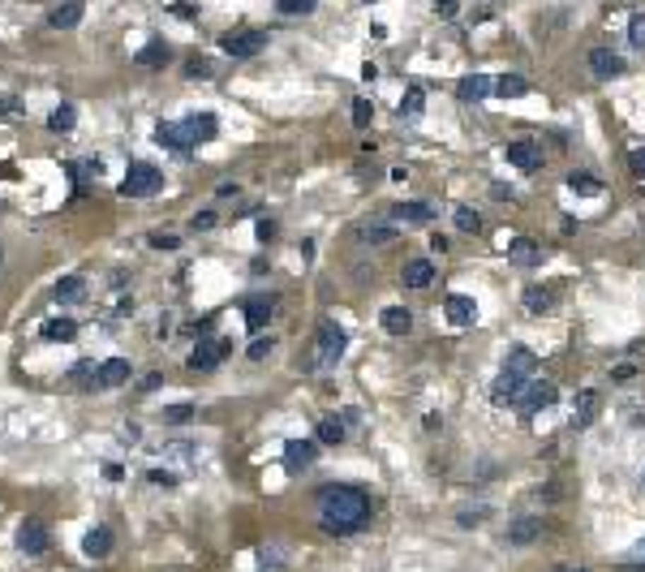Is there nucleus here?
Returning <instances> with one entry per match:
<instances>
[{
  "label": "nucleus",
  "instance_id": "f257e3e1",
  "mask_svg": "<svg viewBox=\"0 0 645 572\" xmlns=\"http://www.w3.org/2000/svg\"><path fill=\"white\" fill-rule=\"evenodd\" d=\"M318 525L344 538L370 525V495L361 486H327L318 495Z\"/></svg>",
  "mask_w": 645,
  "mask_h": 572
},
{
  "label": "nucleus",
  "instance_id": "f03ea898",
  "mask_svg": "<svg viewBox=\"0 0 645 572\" xmlns=\"http://www.w3.org/2000/svg\"><path fill=\"white\" fill-rule=\"evenodd\" d=\"M344 344H349L344 327H336L332 319H322L318 332H314V366H336V361L344 357Z\"/></svg>",
  "mask_w": 645,
  "mask_h": 572
},
{
  "label": "nucleus",
  "instance_id": "7ed1b4c3",
  "mask_svg": "<svg viewBox=\"0 0 645 572\" xmlns=\"http://www.w3.org/2000/svg\"><path fill=\"white\" fill-rule=\"evenodd\" d=\"M159 189H164V173H159L155 164H134L129 177L121 181V194H125V198H151V194H159Z\"/></svg>",
  "mask_w": 645,
  "mask_h": 572
},
{
  "label": "nucleus",
  "instance_id": "20e7f679",
  "mask_svg": "<svg viewBox=\"0 0 645 572\" xmlns=\"http://www.w3.org/2000/svg\"><path fill=\"white\" fill-rule=\"evenodd\" d=\"M155 142L168 146V151H177V155H190V151L198 146L190 121H181V125H177V121H159V125H155Z\"/></svg>",
  "mask_w": 645,
  "mask_h": 572
},
{
  "label": "nucleus",
  "instance_id": "39448f33",
  "mask_svg": "<svg viewBox=\"0 0 645 572\" xmlns=\"http://www.w3.org/2000/svg\"><path fill=\"white\" fill-rule=\"evenodd\" d=\"M508 164L512 168H521V173H538L542 168V146H538L533 138H516V142H508Z\"/></svg>",
  "mask_w": 645,
  "mask_h": 572
},
{
  "label": "nucleus",
  "instance_id": "423d86ee",
  "mask_svg": "<svg viewBox=\"0 0 645 572\" xmlns=\"http://www.w3.org/2000/svg\"><path fill=\"white\" fill-rule=\"evenodd\" d=\"M220 47L228 52V57H237V61H250V57H258V52L267 47V35H258V30H237V35H224Z\"/></svg>",
  "mask_w": 645,
  "mask_h": 572
},
{
  "label": "nucleus",
  "instance_id": "0eeeda50",
  "mask_svg": "<svg viewBox=\"0 0 645 572\" xmlns=\"http://www.w3.org/2000/svg\"><path fill=\"white\" fill-rule=\"evenodd\" d=\"M228 349H233V340H202V344L190 353V370H215V366L228 357Z\"/></svg>",
  "mask_w": 645,
  "mask_h": 572
},
{
  "label": "nucleus",
  "instance_id": "6e6552de",
  "mask_svg": "<svg viewBox=\"0 0 645 572\" xmlns=\"http://www.w3.org/2000/svg\"><path fill=\"white\" fill-rule=\"evenodd\" d=\"M47 547H52V534H47L43 521H26V525L18 530V551H22V555L35 559V555H43Z\"/></svg>",
  "mask_w": 645,
  "mask_h": 572
},
{
  "label": "nucleus",
  "instance_id": "1a4fd4ad",
  "mask_svg": "<svg viewBox=\"0 0 645 572\" xmlns=\"http://www.w3.org/2000/svg\"><path fill=\"white\" fill-rule=\"evenodd\" d=\"M443 310H448V323H452V327H473V323H477V305H473V297H465V293H448Z\"/></svg>",
  "mask_w": 645,
  "mask_h": 572
},
{
  "label": "nucleus",
  "instance_id": "9d476101",
  "mask_svg": "<svg viewBox=\"0 0 645 572\" xmlns=\"http://www.w3.org/2000/svg\"><path fill=\"white\" fill-rule=\"evenodd\" d=\"M551 400H555V383H551V379H529V387L521 392L516 404H521L525 413H538V409H547Z\"/></svg>",
  "mask_w": 645,
  "mask_h": 572
},
{
  "label": "nucleus",
  "instance_id": "9b49d317",
  "mask_svg": "<svg viewBox=\"0 0 645 572\" xmlns=\"http://www.w3.org/2000/svg\"><path fill=\"white\" fill-rule=\"evenodd\" d=\"M400 284L405 288H430L435 284V263H430V258H409L400 267Z\"/></svg>",
  "mask_w": 645,
  "mask_h": 572
},
{
  "label": "nucleus",
  "instance_id": "f8f14e48",
  "mask_svg": "<svg viewBox=\"0 0 645 572\" xmlns=\"http://www.w3.org/2000/svg\"><path fill=\"white\" fill-rule=\"evenodd\" d=\"M589 69H594V78H620L624 74V57L620 52H611V47H594L589 52Z\"/></svg>",
  "mask_w": 645,
  "mask_h": 572
},
{
  "label": "nucleus",
  "instance_id": "ddd939ff",
  "mask_svg": "<svg viewBox=\"0 0 645 572\" xmlns=\"http://www.w3.org/2000/svg\"><path fill=\"white\" fill-rule=\"evenodd\" d=\"M542 538V516H516L508 525V547H529Z\"/></svg>",
  "mask_w": 645,
  "mask_h": 572
},
{
  "label": "nucleus",
  "instance_id": "4468645a",
  "mask_svg": "<svg viewBox=\"0 0 645 572\" xmlns=\"http://www.w3.org/2000/svg\"><path fill=\"white\" fill-rule=\"evenodd\" d=\"M82 13H86V0H65V5H57L47 13V26L52 30H74L82 22Z\"/></svg>",
  "mask_w": 645,
  "mask_h": 572
},
{
  "label": "nucleus",
  "instance_id": "2eb2a0df",
  "mask_svg": "<svg viewBox=\"0 0 645 572\" xmlns=\"http://www.w3.org/2000/svg\"><path fill=\"white\" fill-rule=\"evenodd\" d=\"M594 418H598V392H594V387H581L576 400H572V426L581 431V426H589Z\"/></svg>",
  "mask_w": 645,
  "mask_h": 572
},
{
  "label": "nucleus",
  "instance_id": "dca6fc26",
  "mask_svg": "<svg viewBox=\"0 0 645 572\" xmlns=\"http://www.w3.org/2000/svg\"><path fill=\"white\" fill-rule=\"evenodd\" d=\"M435 220V206L430 202H396L392 206V224H430Z\"/></svg>",
  "mask_w": 645,
  "mask_h": 572
},
{
  "label": "nucleus",
  "instance_id": "f3484780",
  "mask_svg": "<svg viewBox=\"0 0 645 572\" xmlns=\"http://www.w3.org/2000/svg\"><path fill=\"white\" fill-rule=\"evenodd\" d=\"M314 443L310 439H293V443H284V469L289 474H297V469H310V465H314Z\"/></svg>",
  "mask_w": 645,
  "mask_h": 572
},
{
  "label": "nucleus",
  "instance_id": "a211bd4d",
  "mask_svg": "<svg viewBox=\"0 0 645 572\" xmlns=\"http://www.w3.org/2000/svg\"><path fill=\"white\" fill-rule=\"evenodd\" d=\"M504 370H512V375H521V379H538V357H533L525 344H516V349H508V357H504Z\"/></svg>",
  "mask_w": 645,
  "mask_h": 572
},
{
  "label": "nucleus",
  "instance_id": "6ab92c4d",
  "mask_svg": "<svg viewBox=\"0 0 645 572\" xmlns=\"http://www.w3.org/2000/svg\"><path fill=\"white\" fill-rule=\"evenodd\" d=\"M491 91H495V82H491L487 74H469V78H460L456 99H460V103H477V99H487Z\"/></svg>",
  "mask_w": 645,
  "mask_h": 572
},
{
  "label": "nucleus",
  "instance_id": "aec40b11",
  "mask_svg": "<svg viewBox=\"0 0 645 572\" xmlns=\"http://www.w3.org/2000/svg\"><path fill=\"white\" fill-rule=\"evenodd\" d=\"M82 555H86V559H108V555H112V530L95 525V530L82 538Z\"/></svg>",
  "mask_w": 645,
  "mask_h": 572
},
{
  "label": "nucleus",
  "instance_id": "412c9836",
  "mask_svg": "<svg viewBox=\"0 0 645 572\" xmlns=\"http://www.w3.org/2000/svg\"><path fill=\"white\" fill-rule=\"evenodd\" d=\"M129 379V361L125 357H108V361H99V375H95V383L99 387H121Z\"/></svg>",
  "mask_w": 645,
  "mask_h": 572
},
{
  "label": "nucleus",
  "instance_id": "4be33fe9",
  "mask_svg": "<svg viewBox=\"0 0 645 572\" xmlns=\"http://www.w3.org/2000/svg\"><path fill=\"white\" fill-rule=\"evenodd\" d=\"M276 315V297H250L245 301V327L250 332H262V323Z\"/></svg>",
  "mask_w": 645,
  "mask_h": 572
},
{
  "label": "nucleus",
  "instance_id": "5701e85b",
  "mask_svg": "<svg viewBox=\"0 0 645 572\" xmlns=\"http://www.w3.org/2000/svg\"><path fill=\"white\" fill-rule=\"evenodd\" d=\"M508 258H512L516 267H533L538 258H542V245L529 241V237H516V241H508Z\"/></svg>",
  "mask_w": 645,
  "mask_h": 572
},
{
  "label": "nucleus",
  "instance_id": "b1692460",
  "mask_svg": "<svg viewBox=\"0 0 645 572\" xmlns=\"http://www.w3.org/2000/svg\"><path fill=\"white\" fill-rule=\"evenodd\" d=\"M409 327H413V315H409L405 305H388V310H383V332H388V336H405Z\"/></svg>",
  "mask_w": 645,
  "mask_h": 572
},
{
  "label": "nucleus",
  "instance_id": "393cba45",
  "mask_svg": "<svg viewBox=\"0 0 645 572\" xmlns=\"http://www.w3.org/2000/svg\"><path fill=\"white\" fill-rule=\"evenodd\" d=\"M551 305H555V288H542V284L525 288V310H529V315H547Z\"/></svg>",
  "mask_w": 645,
  "mask_h": 572
},
{
  "label": "nucleus",
  "instance_id": "a878e982",
  "mask_svg": "<svg viewBox=\"0 0 645 572\" xmlns=\"http://www.w3.org/2000/svg\"><path fill=\"white\" fill-rule=\"evenodd\" d=\"M422 108H426V91H422V86H409V91H405V103H400V121H417Z\"/></svg>",
  "mask_w": 645,
  "mask_h": 572
},
{
  "label": "nucleus",
  "instance_id": "bb28decb",
  "mask_svg": "<svg viewBox=\"0 0 645 572\" xmlns=\"http://www.w3.org/2000/svg\"><path fill=\"white\" fill-rule=\"evenodd\" d=\"M39 332H43V340H74V336H78V323H74V319H47Z\"/></svg>",
  "mask_w": 645,
  "mask_h": 572
},
{
  "label": "nucleus",
  "instance_id": "cd10ccee",
  "mask_svg": "<svg viewBox=\"0 0 645 572\" xmlns=\"http://www.w3.org/2000/svg\"><path fill=\"white\" fill-rule=\"evenodd\" d=\"M357 237H361L366 245H388V241H396V224H366Z\"/></svg>",
  "mask_w": 645,
  "mask_h": 572
},
{
  "label": "nucleus",
  "instance_id": "c85d7f7f",
  "mask_svg": "<svg viewBox=\"0 0 645 572\" xmlns=\"http://www.w3.org/2000/svg\"><path fill=\"white\" fill-rule=\"evenodd\" d=\"M52 293H57V301H78V297L86 293V280H82V276H65Z\"/></svg>",
  "mask_w": 645,
  "mask_h": 572
},
{
  "label": "nucleus",
  "instance_id": "c756f323",
  "mask_svg": "<svg viewBox=\"0 0 645 572\" xmlns=\"http://www.w3.org/2000/svg\"><path fill=\"white\" fill-rule=\"evenodd\" d=\"M164 61H168V43H159V39H155V43H146V47L138 52V65H146V69L164 65Z\"/></svg>",
  "mask_w": 645,
  "mask_h": 572
},
{
  "label": "nucleus",
  "instance_id": "7c9ffc66",
  "mask_svg": "<svg viewBox=\"0 0 645 572\" xmlns=\"http://www.w3.org/2000/svg\"><path fill=\"white\" fill-rule=\"evenodd\" d=\"M344 426H349L344 418H322V422H318V443H340V439H344Z\"/></svg>",
  "mask_w": 645,
  "mask_h": 572
},
{
  "label": "nucleus",
  "instance_id": "2f4dec72",
  "mask_svg": "<svg viewBox=\"0 0 645 572\" xmlns=\"http://www.w3.org/2000/svg\"><path fill=\"white\" fill-rule=\"evenodd\" d=\"M529 91V82L521 78V74H504L499 82H495V95H504V99H516V95H525Z\"/></svg>",
  "mask_w": 645,
  "mask_h": 572
},
{
  "label": "nucleus",
  "instance_id": "473e14b6",
  "mask_svg": "<svg viewBox=\"0 0 645 572\" xmlns=\"http://www.w3.org/2000/svg\"><path fill=\"white\" fill-rule=\"evenodd\" d=\"M190 129H194V138H198V142H207V138H215L220 121H215L211 112H198V117H190Z\"/></svg>",
  "mask_w": 645,
  "mask_h": 572
},
{
  "label": "nucleus",
  "instance_id": "72a5a7b5",
  "mask_svg": "<svg viewBox=\"0 0 645 572\" xmlns=\"http://www.w3.org/2000/svg\"><path fill=\"white\" fill-rule=\"evenodd\" d=\"M568 189H572V194H603V181L589 177V173H572V177H568Z\"/></svg>",
  "mask_w": 645,
  "mask_h": 572
},
{
  "label": "nucleus",
  "instance_id": "f704fd0d",
  "mask_svg": "<svg viewBox=\"0 0 645 572\" xmlns=\"http://www.w3.org/2000/svg\"><path fill=\"white\" fill-rule=\"evenodd\" d=\"M74 121H78V112H74V103H61L57 112L47 117V125L57 129V134H65V129H74Z\"/></svg>",
  "mask_w": 645,
  "mask_h": 572
},
{
  "label": "nucleus",
  "instance_id": "c9c22d12",
  "mask_svg": "<svg viewBox=\"0 0 645 572\" xmlns=\"http://www.w3.org/2000/svg\"><path fill=\"white\" fill-rule=\"evenodd\" d=\"M452 220H456V228H460V233H477V228H482V216L473 211V206H456Z\"/></svg>",
  "mask_w": 645,
  "mask_h": 572
},
{
  "label": "nucleus",
  "instance_id": "e433bc0d",
  "mask_svg": "<svg viewBox=\"0 0 645 572\" xmlns=\"http://www.w3.org/2000/svg\"><path fill=\"white\" fill-rule=\"evenodd\" d=\"M314 5H318V0H276V9L284 18H306V13H314Z\"/></svg>",
  "mask_w": 645,
  "mask_h": 572
},
{
  "label": "nucleus",
  "instance_id": "4c0bfd02",
  "mask_svg": "<svg viewBox=\"0 0 645 572\" xmlns=\"http://www.w3.org/2000/svg\"><path fill=\"white\" fill-rule=\"evenodd\" d=\"M190 418H194V404H168V409H164V422H168V426H185Z\"/></svg>",
  "mask_w": 645,
  "mask_h": 572
},
{
  "label": "nucleus",
  "instance_id": "58836bf2",
  "mask_svg": "<svg viewBox=\"0 0 645 572\" xmlns=\"http://www.w3.org/2000/svg\"><path fill=\"white\" fill-rule=\"evenodd\" d=\"M370 121H374V103H370V99H353V125L366 129Z\"/></svg>",
  "mask_w": 645,
  "mask_h": 572
},
{
  "label": "nucleus",
  "instance_id": "ea45409f",
  "mask_svg": "<svg viewBox=\"0 0 645 572\" xmlns=\"http://www.w3.org/2000/svg\"><path fill=\"white\" fill-rule=\"evenodd\" d=\"M185 78H190V82H207V78H211V65H207L202 57H194V61L185 65Z\"/></svg>",
  "mask_w": 645,
  "mask_h": 572
},
{
  "label": "nucleus",
  "instance_id": "a19ab883",
  "mask_svg": "<svg viewBox=\"0 0 645 572\" xmlns=\"http://www.w3.org/2000/svg\"><path fill=\"white\" fill-rule=\"evenodd\" d=\"M272 344H276V340H272V336H258V340H254V344H250V349H245V357H250V361H262V357H267V353H272Z\"/></svg>",
  "mask_w": 645,
  "mask_h": 572
},
{
  "label": "nucleus",
  "instance_id": "79ce46f5",
  "mask_svg": "<svg viewBox=\"0 0 645 572\" xmlns=\"http://www.w3.org/2000/svg\"><path fill=\"white\" fill-rule=\"evenodd\" d=\"M91 375H99V366H95V361H78V366L69 370V379H74V383H82V387L91 383Z\"/></svg>",
  "mask_w": 645,
  "mask_h": 572
},
{
  "label": "nucleus",
  "instance_id": "37998d69",
  "mask_svg": "<svg viewBox=\"0 0 645 572\" xmlns=\"http://www.w3.org/2000/svg\"><path fill=\"white\" fill-rule=\"evenodd\" d=\"M628 39H632V47H645V18L641 13L628 22Z\"/></svg>",
  "mask_w": 645,
  "mask_h": 572
},
{
  "label": "nucleus",
  "instance_id": "c03bdc74",
  "mask_svg": "<svg viewBox=\"0 0 645 572\" xmlns=\"http://www.w3.org/2000/svg\"><path fill=\"white\" fill-rule=\"evenodd\" d=\"M637 379V366H632V361H620V366L611 370V383H632Z\"/></svg>",
  "mask_w": 645,
  "mask_h": 572
},
{
  "label": "nucleus",
  "instance_id": "a18cd8bd",
  "mask_svg": "<svg viewBox=\"0 0 645 572\" xmlns=\"http://www.w3.org/2000/svg\"><path fill=\"white\" fill-rule=\"evenodd\" d=\"M456 521H460L465 530H473V525H482V521H487V508H473V512H460V516H456Z\"/></svg>",
  "mask_w": 645,
  "mask_h": 572
},
{
  "label": "nucleus",
  "instance_id": "49530a36",
  "mask_svg": "<svg viewBox=\"0 0 645 572\" xmlns=\"http://www.w3.org/2000/svg\"><path fill=\"white\" fill-rule=\"evenodd\" d=\"M146 482H151V486H177V474H168V469H151V474H146Z\"/></svg>",
  "mask_w": 645,
  "mask_h": 572
},
{
  "label": "nucleus",
  "instance_id": "de8ad7c7",
  "mask_svg": "<svg viewBox=\"0 0 645 572\" xmlns=\"http://www.w3.org/2000/svg\"><path fill=\"white\" fill-rule=\"evenodd\" d=\"M151 245H155V250H177L181 241H177L173 233H155V237H151Z\"/></svg>",
  "mask_w": 645,
  "mask_h": 572
},
{
  "label": "nucleus",
  "instance_id": "09e8293b",
  "mask_svg": "<svg viewBox=\"0 0 645 572\" xmlns=\"http://www.w3.org/2000/svg\"><path fill=\"white\" fill-rule=\"evenodd\" d=\"M435 18H456V0H435Z\"/></svg>",
  "mask_w": 645,
  "mask_h": 572
},
{
  "label": "nucleus",
  "instance_id": "8fccbe9b",
  "mask_svg": "<svg viewBox=\"0 0 645 572\" xmlns=\"http://www.w3.org/2000/svg\"><path fill=\"white\" fill-rule=\"evenodd\" d=\"M628 168H632V173H637V177H645V146H641V151H632V155H628Z\"/></svg>",
  "mask_w": 645,
  "mask_h": 572
},
{
  "label": "nucleus",
  "instance_id": "3c124183",
  "mask_svg": "<svg viewBox=\"0 0 645 572\" xmlns=\"http://www.w3.org/2000/svg\"><path fill=\"white\" fill-rule=\"evenodd\" d=\"M276 237V224L272 220H258V241H272Z\"/></svg>",
  "mask_w": 645,
  "mask_h": 572
},
{
  "label": "nucleus",
  "instance_id": "603ef678",
  "mask_svg": "<svg viewBox=\"0 0 645 572\" xmlns=\"http://www.w3.org/2000/svg\"><path fill=\"white\" fill-rule=\"evenodd\" d=\"M159 383H164V375H159V370H151V375H146V379H142V392H155V387H159Z\"/></svg>",
  "mask_w": 645,
  "mask_h": 572
},
{
  "label": "nucleus",
  "instance_id": "864d4df0",
  "mask_svg": "<svg viewBox=\"0 0 645 572\" xmlns=\"http://www.w3.org/2000/svg\"><path fill=\"white\" fill-rule=\"evenodd\" d=\"M194 228H215V216H211V211H202V216H194Z\"/></svg>",
  "mask_w": 645,
  "mask_h": 572
},
{
  "label": "nucleus",
  "instance_id": "5fc2aeb1",
  "mask_svg": "<svg viewBox=\"0 0 645 572\" xmlns=\"http://www.w3.org/2000/svg\"><path fill=\"white\" fill-rule=\"evenodd\" d=\"M632 551H637V555H632V559H628V564H632V568H645V542H637V547H632Z\"/></svg>",
  "mask_w": 645,
  "mask_h": 572
},
{
  "label": "nucleus",
  "instance_id": "6e6d98bb",
  "mask_svg": "<svg viewBox=\"0 0 645 572\" xmlns=\"http://www.w3.org/2000/svg\"><path fill=\"white\" fill-rule=\"evenodd\" d=\"M430 250H435V254H448V237H430Z\"/></svg>",
  "mask_w": 645,
  "mask_h": 572
},
{
  "label": "nucleus",
  "instance_id": "4d7b16f0",
  "mask_svg": "<svg viewBox=\"0 0 645 572\" xmlns=\"http://www.w3.org/2000/svg\"><path fill=\"white\" fill-rule=\"evenodd\" d=\"M559 572H589V568H559Z\"/></svg>",
  "mask_w": 645,
  "mask_h": 572
}]
</instances>
